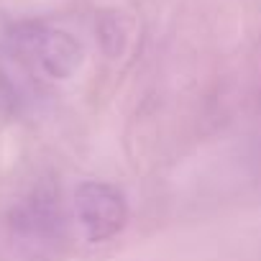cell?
Returning <instances> with one entry per match:
<instances>
[{
	"instance_id": "obj_1",
	"label": "cell",
	"mask_w": 261,
	"mask_h": 261,
	"mask_svg": "<svg viewBox=\"0 0 261 261\" xmlns=\"http://www.w3.org/2000/svg\"><path fill=\"white\" fill-rule=\"evenodd\" d=\"M16 51L39 72L51 80H69L85 62L82 44L54 26L44 23H23L13 31Z\"/></svg>"
},
{
	"instance_id": "obj_2",
	"label": "cell",
	"mask_w": 261,
	"mask_h": 261,
	"mask_svg": "<svg viewBox=\"0 0 261 261\" xmlns=\"http://www.w3.org/2000/svg\"><path fill=\"white\" fill-rule=\"evenodd\" d=\"M77 223L90 243H102L115 238L128 223L125 195L102 179H87L74 190Z\"/></svg>"
}]
</instances>
